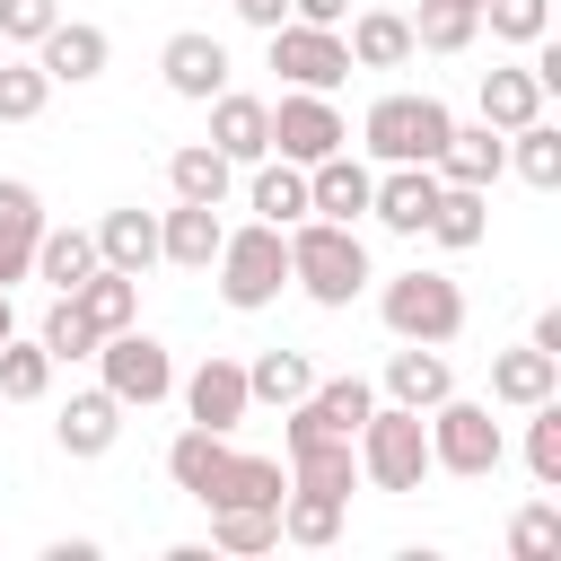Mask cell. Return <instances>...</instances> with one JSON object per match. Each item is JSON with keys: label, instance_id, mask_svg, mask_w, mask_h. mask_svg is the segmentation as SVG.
<instances>
[{"label": "cell", "instance_id": "cell-1", "mask_svg": "<svg viewBox=\"0 0 561 561\" xmlns=\"http://www.w3.org/2000/svg\"><path fill=\"white\" fill-rule=\"evenodd\" d=\"M289 280L316 298V307H351L359 289H368V245H359V228H342V219H289Z\"/></svg>", "mask_w": 561, "mask_h": 561}, {"label": "cell", "instance_id": "cell-2", "mask_svg": "<svg viewBox=\"0 0 561 561\" xmlns=\"http://www.w3.org/2000/svg\"><path fill=\"white\" fill-rule=\"evenodd\" d=\"M210 272H219V298H228L237 316L272 307V298L289 289V228H272V219L228 228V237H219V254H210Z\"/></svg>", "mask_w": 561, "mask_h": 561}, {"label": "cell", "instance_id": "cell-3", "mask_svg": "<svg viewBox=\"0 0 561 561\" xmlns=\"http://www.w3.org/2000/svg\"><path fill=\"white\" fill-rule=\"evenodd\" d=\"M447 131H456V114H447L430 88H421V96H403V88H394V96H377V105L359 114V140H368V158H377V167H430Z\"/></svg>", "mask_w": 561, "mask_h": 561}, {"label": "cell", "instance_id": "cell-4", "mask_svg": "<svg viewBox=\"0 0 561 561\" xmlns=\"http://www.w3.org/2000/svg\"><path fill=\"white\" fill-rule=\"evenodd\" d=\"M430 473H465V482H482V473H500V456H508V430L491 421V403H465V394H447V403H430Z\"/></svg>", "mask_w": 561, "mask_h": 561}, {"label": "cell", "instance_id": "cell-5", "mask_svg": "<svg viewBox=\"0 0 561 561\" xmlns=\"http://www.w3.org/2000/svg\"><path fill=\"white\" fill-rule=\"evenodd\" d=\"M351 447H359V482H377V491H421V473H430V430L412 403H377Z\"/></svg>", "mask_w": 561, "mask_h": 561}, {"label": "cell", "instance_id": "cell-6", "mask_svg": "<svg viewBox=\"0 0 561 561\" xmlns=\"http://www.w3.org/2000/svg\"><path fill=\"white\" fill-rule=\"evenodd\" d=\"M377 316L394 342H456L465 333V289L447 272H394L377 289Z\"/></svg>", "mask_w": 561, "mask_h": 561}, {"label": "cell", "instance_id": "cell-7", "mask_svg": "<svg viewBox=\"0 0 561 561\" xmlns=\"http://www.w3.org/2000/svg\"><path fill=\"white\" fill-rule=\"evenodd\" d=\"M96 368H105V394L131 412H149V403H167L175 394V351L158 342V333H140V324H123V333H105L96 342Z\"/></svg>", "mask_w": 561, "mask_h": 561}, {"label": "cell", "instance_id": "cell-8", "mask_svg": "<svg viewBox=\"0 0 561 561\" xmlns=\"http://www.w3.org/2000/svg\"><path fill=\"white\" fill-rule=\"evenodd\" d=\"M333 149H351V123L333 114V96H324V88H289V96L272 105V158L316 167V158H333Z\"/></svg>", "mask_w": 561, "mask_h": 561}, {"label": "cell", "instance_id": "cell-9", "mask_svg": "<svg viewBox=\"0 0 561 561\" xmlns=\"http://www.w3.org/2000/svg\"><path fill=\"white\" fill-rule=\"evenodd\" d=\"M272 70L289 79V88H342L351 79V44H342V26H307V18H280L272 26Z\"/></svg>", "mask_w": 561, "mask_h": 561}, {"label": "cell", "instance_id": "cell-10", "mask_svg": "<svg viewBox=\"0 0 561 561\" xmlns=\"http://www.w3.org/2000/svg\"><path fill=\"white\" fill-rule=\"evenodd\" d=\"M368 412H377V386H368V377H316V386L289 403V430H280V438H298V430H316V438H359Z\"/></svg>", "mask_w": 561, "mask_h": 561}, {"label": "cell", "instance_id": "cell-11", "mask_svg": "<svg viewBox=\"0 0 561 561\" xmlns=\"http://www.w3.org/2000/svg\"><path fill=\"white\" fill-rule=\"evenodd\" d=\"M35 61H44V79H53V88H88V79H105L114 35H105V26H88V18H53V26L35 35Z\"/></svg>", "mask_w": 561, "mask_h": 561}, {"label": "cell", "instance_id": "cell-12", "mask_svg": "<svg viewBox=\"0 0 561 561\" xmlns=\"http://www.w3.org/2000/svg\"><path fill=\"white\" fill-rule=\"evenodd\" d=\"M289 500V465L280 456H219L210 482H202V508H280Z\"/></svg>", "mask_w": 561, "mask_h": 561}, {"label": "cell", "instance_id": "cell-13", "mask_svg": "<svg viewBox=\"0 0 561 561\" xmlns=\"http://www.w3.org/2000/svg\"><path fill=\"white\" fill-rule=\"evenodd\" d=\"M158 70H167V88H175L184 105H210V96L228 88V44H219V35H202V26H184V35H167Z\"/></svg>", "mask_w": 561, "mask_h": 561}, {"label": "cell", "instance_id": "cell-14", "mask_svg": "<svg viewBox=\"0 0 561 561\" xmlns=\"http://www.w3.org/2000/svg\"><path fill=\"white\" fill-rule=\"evenodd\" d=\"M430 210H438V167H386V175L368 184V219L394 228V237H421Z\"/></svg>", "mask_w": 561, "mask_h": 561}, {"label": "cell", "instance_id": "cell-15", "mask_svg": "<svg viewBox=\"0 0 561 561\" xmlns=\"http://www.w3.org/2000/svg\"><path fill=\"white\" fill-rule=\"evenodd\" d=\"M184 412H193L202 430H219V438H228V430L254 412V394H245V368H237L228 351H210V359L184 377Z\"/></svg>", "mask_w": 561, "mask_h": 561}, {"label": "cell", "instance_id": "cell-16", "mask_svg": "<svg viewBox=\"0 0 561 561\" xmlns=\"http://www.w3.org/2000/svg\"><path fill=\"white\" fill-rule=\"evenodd\" d=\"M210 149H219L228 167H254V158H272V105H263V96H237V88H219V96H210Z\"/></svg>", "mask_w": 561, "mask_h": 561}, {"label": "cell", "instance_id": "cell-17", "mask_svg": "<svg viewBox=\"0 0 561 561\" xmlns=\"http://www.w3.org/2000/svg\"><path fill=\"white\" fill-rule=\"evenodd\" d=\"M368 158H351V149H333V158H316L307 167V210L316 219H342V228H359L368 219Z\"/></svg>", "mask_w": 561, "mask_h": 561}, {"label": "cell", "instance_id": "cell-18", "mask_svg": "<svg viewBox=\"0 0 561 561\" xmlns=\"http://www.w3.org/2000/svg\"><path fill=\"white\" fill-rule=\"evenodd\" d=\"M447 394H456L447 342H403V351L386 359V403H412V412H430V403H447Z\"/></svg>", "mask_w": 561, "mask_h": 561}, {"label": "cell", "instance_id": "cell-19", "mask_svg": "<svg viewBox=\"0 0 561 561\" xmlns=\"http://www.w3.org/2000/svg\"><path fill=\"white\" fill-rule=\"evenodd\" d=\"M289 482H298V491H324V500H351V491H359V447L298 430V438H289Z\"/></svg>", "mask_w": 561, "mask_h": 561}, {"label": "cell", "instance_id": "cell-20", "mask_svg": "<svg viewBox=\"0 0 561 561\" xmlns=\"http://www.w3.org/2000/svg\"><path fill=\"white\" fill-rule=\"evenodd\" d=\"M219 237H228V219H219L210 202H175V210L158 219V263H175V272H210Z\"/></svg>", "mask_w": 561, "mask_h": 561}, {"label": "cell", "instance_id": "cell-21", "mask_svg": "<svg viewBox=\"0 0 561 561\" xmlns=\"http://www.w3.org/2000/svg\"><path fill=\"white\" fill-rule=\"evenodd\" d=\"M438 184H491L500 167H508V131H491V123H456L447 140H438Z\"/></svg>", "mask_w": 561, "mask_h": 561}, {"label": "cell", "instance_id": "cell-22", "mask_svg": "<svg viewBox=\"0 0 561 561\" xmlns=\"http://www.w3.org/2000/svg\"><path fill=\"white\" fill-rule=\"evenodd\" d=\"M35 237H44V202H35V184L9 175L0 184V289L35 272Z\"/></svg>", "mask_w": 561, "mask_h": 561}, {"label": "cell", "instance_id": "cell-23", "mask_svg": "<svg viewBox=\"0 0 561 561\" xmlns=\"http://www.w3.org/2000/svg\"><path fill=\"white\" fill-rule=\"evenodd\" d=\"M421 237H438L447 254H473L491 237V184H438V210H430Z\"/></svg>", "mask_w": 561, "mask_h": 561}, {"label": "cell", "instance_id": "cell-24", "mask_svg": "<svg viewBox=\"0 0 561 561\" xmlns=\"http://www.w3.org/2000/svg\"><path fill=\"white\" fill-rule=\"evenodd\" d=\"M543 394H561V359H552V351L517 342V351H500V359H491V403L526 412V403H543Z\"/></svg>", "mask_w": 561, "mask_h": 561}, {"label": "cell", "instance_id": "cell-25", "mask_svg": "<svg viewBox=\"0 0 561 561\" xmlns=\"http://www.w3.org/2000/svg\"><path fill=\"white\" fill-rule=\"evenodd\" d=\"M53 438H61V456H105V447L123 438V403H114L105 386H88V394H70V403H61Z\"/></svg>", "mask_w": 561, "mask_h": 561}, {"label": "cell", "instance_id": "cell-26", "mask_svg": "<svg viewBox=\"0 0 561 561\" xmlns=\"http://www.w3.org/2000/svg\"><path fill=\"white\" fill-rule=\"evenodd\" d=\"M342 44H351V70H403V61H412V18H394V9H359Z\"/></svg>", "mask_w": 561, "mask_h": 561}, {"label": "cell", "instance_id": "cell-27", "mask_svg": "<svg viewBox=\"0 0 561 561\" xmlns=\"http://www.w3.org/2000/svg\"><path fill=\"white\" fill-rule=\"evenodd\" d=\"M535 114H543V79H535L526 61L482 70V123H491V131H517V123H535Z\"/></svg>", "mask_w": 561, "mask_h": 561}, {"label": "cell", "instance_id": "cell-28", "mask_svg": "<svg viewBox=\"0 0 561 561\" xmlns=\"http://www.w3.org/2000/svg\"><path fill=\"white\" fill-rule=\"evenodd\" d=\"M79 316L96 324V333H123V324H140V272H114V263H96L79 289Z\"/></svg>", "mask_w": 561, "mask_h": 561}, {"label": "cell", "instance_id": "cell-29", "mask_svg": "<svg viewBox=\"0 0 561 561\" xmlns=\"http://www.w3.org/2000/svg\"><path fill=\"white\" fill-rule=\"evenodd\" d=\"M96 263L149 272V263H158V210H105V219H96Z\"/></svg>", "mask_w": 561, "mask_h": 561}, {"label": "cell", "instance_id": "cell-30", "mask_svg": "<svg viewBox=\"0 0 561 561\" xmlns=\"http://www.w3.org/2000/svg\"><path fill=\"white\" fill-rule=\"evenodd\" d=\"M96 272V228H44L35 237V280H53V298H70Z\"/></svg>", "mask_w": 561, "mask_h": 561}, {"label": "cell", "instance_id": "cell-31", "mask_svg": "<svg viewBox=\"0 0 561 561\" xmlns=\"http://www.w3.org/2000/svg\"><path fill=\"white\" fill-rule=\"evenodd\" d=\"M167 184H175V202H210V210H219V202H228V184H237V167H228L210 140H193V149H175V158H167Z\"/></svg>", "mask_w": 561, "mask_h": 561}, {"label": "cell", "instance_id": "cell-32", "mask_svg": "<svg viewBox=\"0 0 561 561\" xmlns=\"http://www.w3.org/2000/svg\"><path fill=\"white\" fill-rule=\"evenodd\" d=\"M254 219H272V228L307 219V167H289V158H254Z\"/></svg>", "mask_w": 561, "mask_h": 561}, {"label": "cell", "instance_id": "cell-33", "mask_svg": "<svg viewBox=\"0 0 561 561\" xmlns=\"http://www.w3.org/2000/svg\"><path fill=\"white\" fill-rule=\"evenodd\" d=\"M342 508H351V500H324V491H298V482H289V500H280V543L324 552V543L342 535Z\"/></svg>", "mask_w": 561, "mask_h": 561}, {"label": "cell", "instance_id": "cell-34", "mask_svg": "<svg viewBox=\"0 0 561 561\" xmlns=\"http://www.w3.org/2000/svg\"><path fill=\"white\" fill-rule=\"evenodd\" d=\"M482 35V9H465V0H421V18H412V53H465Z\"/></svg>", "mask_w": 561, "mask_h": 561}, {"label": "cell", "instance_id": "cell-35", "mask_svg": "<svg viewBox=\"0 0 561 561\" xmlns=\"http://www.w3.org/2000/svg\"><path fill=\"white\" fill-rule=\"evenodd\" d=\"M35 394H53V351L9 333L0 342V403H35Z\"/></svg>", "mask_w": 561, "mask_h": 561}, {"label": "cell", "instance_id": "cell-36", "mask_svg": "<svg viewBox=\"0 0 561 561\" xmlns=\"http://www.w3.org/2000/svg\"><path fill=\"white\" fill-rule=\"evenodd\" d=\"M508 167H517L535 193H552V184H561V131H552L543 114H535V123H517V131H508Z\"/></svg>", "mask_w": 561, "mask_h": 561}, {"label": "cell", "instance_id": "cell-37", "mask_svg": "<svg viewBox=\"0 0 561 561\" xmlns=\"http://www.w3.org/2000/svg\"><path fill=\"white\" fill-rule=\"evenodd\" d=\"M307 386H316L307 351H263V359L245 368V394H254V403H280V412H289V403H298Z\"/></svg>", "mask_w": 561, "mask_h": 561}, {"label": "cell", "instance_id": "cell-38", "mask_svg": "<svg viewBox=\"0 0 561 561\" xmlns=\"http://www.w3.org/2000/svg\"><path fill=\"white\" fill-rule=\"evenodd\" d=\"M526 473H535L543 491H561V394L526 403Z\"/></svg>", "mask_w": 561, "mask_h": 561}, {"label": "cell", "instance_id": "cell-39", "mask_svg": "<svg viewBox=\"0 0 561 561\" xmlns=\"http://www.w3.org/2000/svg\"><path fill=\"white\" fill-rule=\"evenodd\" d=\"M219 456H228V438L193 421V430H184V438L167 447V482H175L184 500H202V482H210V465H219Z\"/></svg>", "mask_w": 561, "mask_h": 561}, {"label": "cell", "instance_id": "cell-40", "mask_svg": "<svg viewBox=\"0 0 561 561\" xmlns=\"http://www.w3.org/2000/svg\"><path fill=\"white\" fill-rule=\"evenodd\" d=\"M210 543L219 552H272L280 543V508H210Z\"/></svg>", "mask_w": 561, "mask_h": 561}, {"label": "cell", "instance_id": "cell-41", "mask_svg": "<svg viewBox=\"0 0 561 561\" xmlns=\"http://www.w3.org/2000/svg\"><path fill=\"white\" fill-rule=\"evenodd\" d=\"M35 342H44V351H53V368H61V359H96V342H105V333L79 316V298H53V316H44V333H35Z\"/></svg>", "mask_w": 561, "mask_h": 561}, {"label": "cell", "instance_id": "cell-42", "mask_svg": "<svg viewBox=\"0 0 561 561\" xmlns=\"http://www.w3.org/2000/svg\"><path fill=\"white\" fill-rule=\"evenodd\" d=\"M44 96H53L44 61H9V53H0V123H35Z\"/></svg>", "mask_w": 561, "mask_h": 561}, {"label": "cell", "instance_id": "cell-43", "mask_svg": "<svg viewBox=\"0 0 561 561\" xmlns=\"http://www.w3.org/2000/svg\"><path fill=\"white\" fill-rule=\"evenodd\" d=\"M508 552H517V561H552V552H561V500L517 508V517H508Z\"/></svg>", "mask_w": 561, "mask_h": 561}, {"label": "cell", "instance_id": "cell-44", "mask_svg": "<svg viewBox=\"0 0 561 561\" xmlns=\"http://www.w3.org/2000/svg\"><path fill=\"white\" fill-rule=\"evenodd\" d=\"M482 26L500 44H535V35H552V0H482Z\"/></svg>", "mask_w": 561, "mask_h": 561}, {"label": "cell", "instance_id": "cell-45", "mask_svg": "<svg viewBox=\"0 0 561 561\" xmlns=\"http://www.w3.org/2000/svg\"><path fill=\"white\" fill-rule=\"evenodd\" d=\"M53 18H61L53 0H0V44H35Z\"/></svg>", "mask_w": 561, "mask_h": 561}, {"label": "cell", "instance_id": "cell-46", "mask_svg": "<svg viewBox=\"0 0 561 561\" xmlns=\"http://www.w3.org/2000/svg\"><path fill=\"white\" fill-rule=\"evenodd\" d=\"M228 9H237V18H245V26H254V35H272V26H280V18H289V0H228Z\"/></svg>", "mask_w": 561, "mask_h": 561}, {"label": "cell", "instance_id": "cell-47", "mask_svg": "<svg viewBox=\"0 0 561 561\" xmlns=\"http://www.w3.org/2000/svg\"><path fill=\"white\" fill-rule=\"evenodd\" d=\"M289 18H307V26H342L351 0H289Z\"/></svg>", "mask_w": 561, "mask_h": 561}, {"label": "cell", "instance_id": "cell-48", "mask_svg": "<svg viewBox=\"0 0 561 561\" xmlns=\"http://www.w3.org/2000/svg\"><path fill=\"white\" fill-rule=\"evenodd\" d=\"M526 342H535V351H552V359H561V307H543V316H535V333H526Z\"/></svg>", "mask_w": 561, "mask_h": 561}, {"label": "cell", "instance_id": "cell-49", "mask_svg": "<svg viewBox=\"0 0 561 561\" xmlns=\"http://www.w3.org/2000/svg\"><path fill=\"white\" fill-rule=\"evenodd\" d=\"M44 561H96V543L88 535H61V543H44Z\"/></svg>", "mask_w": 561, "mask_h": 561}, {"label": "cell", "instance_id": "cell-50", "mask_svg": "<svg viewBox=\"0 0 561 561\" xmlns=\"http://www.w3.org/2000/svg\"><path fill=\"white\" fill-rule=\"evenodd\" d=\"M9 333H18V307H9V289H0V342H9Z\"/></svg>", "mask_w": 561, "mask_h": 561}, {"label": "cell", "instance_id": "cell-51", "mask_svg": "<svg viewBox=\"0 0 561 561\" xmlns=\"http://www.w3.org/2000/svg\"><path fill=\"white\" fill-rule=\"evenodd\" d=\"M465 9H482V0H465Z\"/></svg>", "mask_w": 561, "mask_h": 561}, {"label": "cell", "instance_id": "cell-52", "mask_svg": "<svg viewBox=\"0 0 561 561\" xmlns=\"http://www.w3.org/2000/svg\"><path fill=\"white\" fill-rule=\"evenodd\" d=\"M0 53H9V44H0Z\"/></svg>", "mask_w": 561, "mask_h": 561}]
</instances>
